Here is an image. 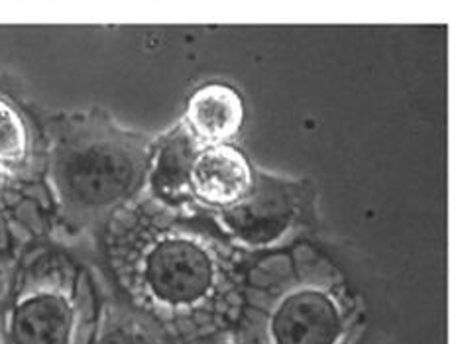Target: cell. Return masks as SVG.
Listing matches in <instances>:
<instances>
[{"label":"cell","instance_id":"1","mask_svg":"<svg viewBox=\"0 0 458 344\" xmlns=\"http://www.w3.org/2000/svg\"><path fill=\"white\" fill-rule=\"evenodd\" d=\"M105 250L128 303L185 344L233 324L244 270L193 213L146 195L111 216Z\"/></svg>","mask_w":458,"mask_h":344},{"label":"cell","instance_id":"2","mask_svg":"<svg viewBox=\"0 0 458 344\" xmlns=\"http://www.w3.org/2000/svg\"><path fill=\"white\" fill-rule=\"evenodd\" d=\"M358 303L344 273L311 246L264 254L242 273L234 344H348Z\"/></svg>","mask_w":458,"mask_h":344},{"label":"cell","instance_id":"3","mask_svg":"<svg viewBox=\"0 0 458 344\" xmlns=\"http://www.w3.org/2000/svg\"><path fill=\"white\" fill-rule=\"evenodd\" d=\"M152 147L113 124H67L52 147V183L67 216L111 219L146 191Z\"/></svg>","mask_w":458,"mask_h":344},{"label":"cell","instance_id":"4","mask_svg":"<svg viewBox=\"0 0 458 344\" xmlns=\"http://www.w3.org/2000/svg\"><path fill=\"white\" fill-rule=\"evenodd\" d=\"M93 288L69 256L44 250L24 264L6 309V344H89L97 327Z\"/></svg>","mask_w":458,"mask_h":344},{"label":"cell","instance_id":"5","mask_svg":"<svg viewBox=\"0 0 458 344\" xmlns=\"http://www.w3.org/2000/svg\"><path fill=\"white\" fill-rule=\"evenodd\" d=\"M307 209L305 181L254 167L252 183L241 199L207 214L234 250L264 256L292 246Z\"/></svg>","mask_w":458,"mask_h":344},{"label":"cell","instance_id":"6","mask_svg":"<svg viewBox=\"0 0 458 344\" xmlns=\"http://www.w3.org/2000/svg\"><path fill=\"white\" fill-rule=\"evenodd\" d=\"M252 172L248 157L231 144L199 147L187 172L189 199L207 213L225 209L248 191Z\"/></svg>","mask_w":458,"mask_h":344},{"label":"cell","instance_id":"7","mask_svg":"<svg viewBox=\"0 0 458 344\" xmlns=\"http://www.w3.org/2000/svg\"><path fill=\"white\" fill-rule=\"evenodd\" d=\"M244 122V103L233 87L211 83L189 96L183 126L193 140L205 146L228 144Z\"/></svg>","mask_w":458,"mask_h":344},{"label":"cell","instance_id":"8","mask_svg":"<svg viewBox=\"0 0 458 344\" xmlns=\"http://www.w3.org/2000/svg\"><path fill=\"white\" fill-rule=\"evenodd\" d=\"M89 344H185L144 313L128 305H105Z\"/></svg>","mask_w":458,"mask_h":344},{"label":"cell","instance_id":"9","mask_svg":"<svg viewBox=\"0 0 458 344\" xmlns=\"http://www.w3.org/2000/svg\"><path fill=\"white\" fill-rule=\"evenodd\" d=\"M28 154V134L22 118L8 103L0 101V164L16 165Z\"/></svg>","mask_w":458,"mask_h":344}]
</instances>
